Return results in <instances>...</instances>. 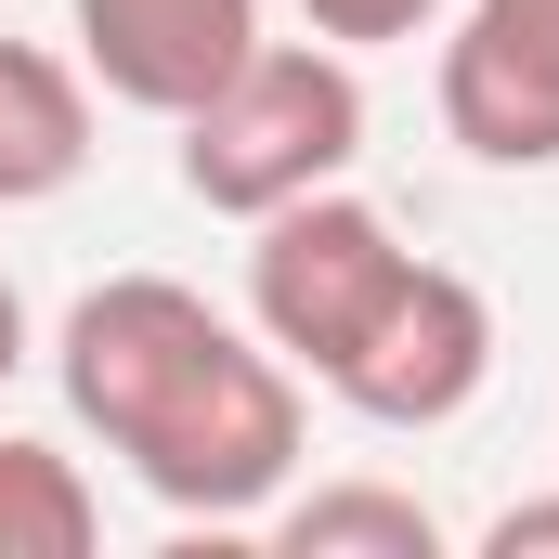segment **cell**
Masks as SVG:
<instances>
[{
	"mask_svg": "<svg viewBox=\"0 0 559 559\" xmlns=\"http://www.w3.org/2000/svg\"><path fill=\"white\" fill-rule=\"evenodd\" d=\"M92 169V92L66 52L0 39V209H39Z\"/></svg>",
	"mask_w": 559,
	"mask_h": 559,
	"instance_id": "7",
	"label": "cell"
},
{
	"mask_svg": "<svg viewBox=\"0 0 559 559\" xmlns=\"http://www.w3.org/2000/svg\"><path fill=\"white\" fill-rule=\"evenodd\" d=\"M26 365V299H13V274H0V378Z\"/></svg>",
	"mask_w": 559,
	"mask_h": 559,
	"instance_id": "12",
	"label": "cell"
},
{
	"mask_svg": "<svg viewBox=\"0 0 559 559\" xmlns=\"http://www.w3.org/2000/svg\"><path fill=\"white\" fill-rule=\"evenodd\" d=\"M92 79L143 118H195L248 52H261V0H66Z\"/></svg>",
	"mask_w": 559,
	"mask_h": 559,
	"instance_id": "6",
	"label": "cell"
},
{
	"mask_svg": "<svg viewBox=\"0 0 559 559\" xmlns=\"http://www.w3.org/2000/svg\"><path fill=\"white\" fill-rule=\"evenodd\" d=\"M261 248H248V312H261V338H274L299 378H338L352 352H365V325L404 299L417 274V248L352 195V182H312V195H286L248 222Z\"/></svg>",
	"mask_w": 559,
	"mask_h": 559,
	"instance_id": "3",
	"label": "cell"
},
{
	"mask_svg": "<svg viewBox=\"0 0 559 559\" xmlns=\"http://www.w3.org/2000/svg\"><path fill=\"white\" fill-rule=\"evenodd\" d=\"M481 378H495V299L468 274H442V261H417L404 299L365 325V352H352L325 391H338L352 417H378V429H442V417L481 404Z\"/></svg>",
	"mask_w": 559,
	"mask_h": 559,
	"instance_id": "4",
	"label": "cell"
},
{
	"mask_svg": "<svg viewBox=\"0 0 559 559\" xmlns=\"http://www.w3.org/2000/svg\"><path fill=\"white\" fill-rule=\"evenodd\" d=\"M169 131H182V195L195 209L261 222L286 195H312V182H352V156H365V79H352L338 39H261Z\"/></svg>",
	"mask_w": 559,
	"mask_h": 559,
	"instance_id": "2",
	"label": "cell"
},
{
	"mask_svg": "<svg viewBox=\"0 0 559 559\" xmlns=\"http://www.w3.org/2000/svg\"><path fill=\"white\" fill-rule=\"evenodd\" d=\"M274 547L286 559H442V521L404 481H325L274 521Z\"/></svg>",
	"mask_w": 559,
	"mask_h": 559,
	"instance_id": "8",
	"label": "cell"
},
{
	"mask_svg": "<svg viewBox=\"0 0 559 559\" xmlns=\"http://www.w3.org/2000/svg\"><path fill=\"white\" fill-rule=\"evenodd\" d=\"M442 0H299V26L312 39H338V52H378V39H417Z\"/></svg>",
	"mask_w": 559,
	"mask_h": 559,
	"instance_id": "10",
	"label": "cell"
},
{
	"mask_svg": "<svg viewBox=\"0 0 559 559\" xmlns=\"http://www.w3.org/2000/svg\"><path fill=\"white\" fill-rule=\"evenodd\" d=\"M52 378L169 521H261L299 468V365L169 274H105L66 312Z\"/></svg>",
	"mask_w": 559,
	"mask_h": 559,
	"instance_id": "1",
	"label": "cell"
},
{
	"mask_svg": "<svg viewBox=\"0 0 559 559\" xmlns=\"http://www.w3.org/2000/svg\"><path fill=\"white\" fill-rule=\"evenodd\" d=\"M442 131L481 169H559V0H468L455 13Z\"/></svg>",
	"mask_w": 559,
	"mask_h": 559,
	"instance_id": "5",
	"label": "cell"
},
{
	"mask_svg": "<svg viewBox=\"0 0 559 559\" xmlns=\"http://www.w3.org/2000/svg\"><path fill=\"white\" fill-rule=\"evenodd\" d=\"M481 559H559V495H521L481 521Z\"/></svg>",
	"mask_w": 559,
	"mask_h": 559,
	"instance_id": "11",
	"label": "cell"
},
{
	"mask_svg": "<svg viewBox=\"0 0 559 559\" xmlns=\"http://www.w3.org/2000/svg\"><path fill=\"white\" fill-rule=\"evenodd\" d=\"M92 534H105V508H92L79 455L0 429V559H92Z\"/></svg>",
	"mask_w": 559,
	"mask_h": 559,
	"instance_id": "9",
	"label": "cell"
}]
</instances>
